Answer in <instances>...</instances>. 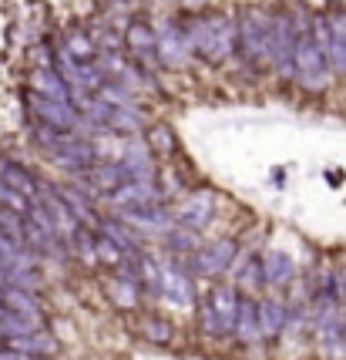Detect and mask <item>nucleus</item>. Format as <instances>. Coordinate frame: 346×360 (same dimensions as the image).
<instances>
[{
    "mask_svg": "<svg viewBox=\"0 0 346 360\" xmlns=\"http://www.w3.org/2000/svg\"><path fill=\"white\" fill-rule=\"evenodd\" d=\"M148 149H155V152H162V155H168L175 152V135L168 125H155L152 132H148Z\"/></svg>",
    "mask_w": 346,
    "mask_h": 360,
    "instance_id": "f704fd0d",
    "label": "nucleus"
},
{
    "mask_svg": "<svg viewBox=\"0 0 346 360\" xmlns=\"http://www.w3.org/2000/svg\"><path fill=\"white\" fill-rule=\"evenodd\" d=\"M51 155L58 158L61 165H68V169H81V165H95V145L91 142H84V138H74V135H64V142H61L58 149H51Z\"/></svg>",
    "mask_w": 346,
    "mask_h": 360,
    "instance_id": "f3484780",
    "label": "nucleus"
},
{
    "mask_svg": "<svg viewBox=\"0 0 346 360\" xmlns=\"http://www.w3.org/2000/svg\"><path fill=\"white\" fill-rule=\"evenodd\" d=\"M125 256H128V253H125V249L118 246L115 239H108V236H104V232H101V236H97V263H108V266H121V263H125Z\"/></svg>",
    "mask_w": 346,
    "mask_h": 360,
    "instance_id": "2f4dec72",
    "label": "nucleus"
},
{
    "mask_svg": "<svg viewBox=\"0 0 346 360\" xmlns=\"http://www.w3.org/2000/svg\"><path fill=\"white\" fill-rule=\"evenodd\" d=\"M0 182H7L14 192H20L24 199H34L38 195V182H34V175L17 165V162H7V158H0Z\"/></svg>",
    "mask_w": 346,
    "mask_h": 360,
    "instance_id": "412c9836",
    "label": "nucleus"
},
{
    "mask_svg": "<svg viewBox=\"0 0 346 360\" xmlns=\"http://www.w3.org/2000/svg\"><path fill=\"white\" fill-rule=\"evenodd\" d=\"M125 182H132V172H128L125 162H95L91 169L84 172V186L101 192V195H111Z\"/></svg>",
    "mask_w": 346,
    "mask_h": 360,
    "instance_id": "f8f14e48",
    "label": "nucleus"
},
{
    "mask_svg": "<svg viewBox=\"0 0 346 360\" xmlns=\"http://www.w3.org/2000/svg\"><path fill=\"white\" fill-rule=\"evenodd\" d=\"M232 260H235V243L219 239V243L198 246V253H192V273L195 276H219L229 269Z\"/></svg>",
    "mask_w": 346,
    "mask_h": 360,
    "instance_id": "0eeeda50",
    "label": "nucleus"
},
{
    "mask_svg": "<svg viewBox=\"0 0 346 360\" xmlns=\"http://www.w3.org/2000/svg\"><path fill=\"white\" fill-rule=\"evenodd\" d=\"M259 323H262V337H276L289 327L286 303L283 300H262L259 303Z\"/></svg>",
    "mask_w": 346,
    "mask_h": 360,
    "instance_id": "5701e85b",
    "label": "nucleus"
},
{
    "mask_svg": "<svg viewBox=\"0 0 346 360\" xmlns=\"http://www.w3.org/2000/svg\"><path fill=\"white\" fill-rule=\"evenodd\" d=\"M235 337L242 343H252L262 337V323H259V303L252 300H242L239 306V320H235Z\"/></svg>",
    "mask_w": 346,
    "mask_h": 360,
    "instance_id": "b1692460",
    "label": "nucleus"
},
{
    "mask_svg": "<svg viewBox=\"0 0 346 360\" xmlns=\"http://www.w3.org/2000/svg\"><path fill=\"white\" fill-rule=\"evenodd\" d=\"M299 20V40H296V57H292V75L299 81V88L306 91H323L329 84V54L320 47V40L313 34V14L296 10Z\"/></svg>",
    "mask_w": 346,
    "mask_h": 360,
    "instance_id": "f03ea898",
    "label": "nucleus"
},
{
    "mask_svg": "<svg viewBox=\"0 0 346 360\" xmlns=\"http://www.w3.org/2000/svg\"><path fill=\"white\" fill-rule=\"evenodd\" d=\"M212 212H215V195L209 189H198L175 209V223L182 229H195L198 232V229H205L212 223Z\"/></svg>",
    "mask_w": 346,
    "mask_h": 360,
    "instance_id": "9d476101",
    "label": "nucleus"
},
{
    "mask_svg": "<svg viewBox=\"0 0 346 360\" xmlns=\"http://www.w3.org/2000/svg\"><path fill=\"white\" fill-rule=\"evenodd\" d=\"M0 263L7 269H31V253L3 229H0Z\"/></svg>",
    "mask_w": 346,
    "mask_h": 360,
    "instance_id": "bb28decb",
    "label": "nucleus"
},
{
    "mask_svg": "<svg viewBox=\"0 0 346 360\" xmlns=\"http://www.w3.org/2000/svg\"><path fill=\"white\" fill-rule=\"evenodd\" d=\"M259 283H266L262 263H259V260H249V263L242 266V273H239V286H242V290H255Z\"/></svg>",
    "mask_w": 346,
    "mask_h": 360,
    "instance_id": "c9c22d12",
    "label": "nucleus"
},
{
    "mask_svg": "<svg viewBox=\"0 0 346 360\" xmlns=\"http://www.w3.org/2000/svg\"><path fill=\"white\" fill-rule=\"evenodd\" d=\"M185 34H189V47L212 64L232 57V51L239 47V24L226 10H205L192 17Z\"/></svg>",
    "mask_w": 346,
    "mask_h": 360,
    "instance_id": "f257e3e1",
    "label": "nucleus"
},
{
    "mask_svg": "<svg viewBox=\"0 0 346 360\" xmlns=\"http://www.w3.org/2000/svg\"><path fill=\"white\" fill-rule=\"evenodd\" d=\"M128 172H132V179H152V155H148V145H141V142H128L125 145V158H121Z\"/></svg>",
    "mask_w": 346,
    "mask_h": 360,
    "instance_id": "a878e982",
    "label": "nucleus"
},
{
    "mask_svg": "<svg viewBox=\"0 0 346 360\" xmlns=\"http://www.w3.org/2000/svg\"><path fill=\"white\" fill-rule=\"evenodd\" d=\"M3 347L14 354H24V357H54L58 354V340L44 330L27 333V337H10V340H3Z\"/></svg>",
    "mask_w": 346,
    "mask_h": 360,
    "instance_id": "6ab92c4d",
    "label": "nucleus"
},
{
    "mask_svg": "<svg viewBox=\"0 0 346 360\" xmlns=\"http://www.w3.org/2000/svg\"><path fill=\"white\" fill-rule=\"evenodd\" d=\"M329 64L340 77H346V7L329 10Z\"/></svg>",
    "mask_w": 346,
    "mask_h": 360,
    "instance_id": "dca6fc26",
    "label": "nucleus"
},
{
    "mask_svg": "<svg viewBox=\"0 0 346 360\" xmlns=\"http://www.w3.org/2000/svg\"><path fill=\"white\" fill-rule=\"evenodd\" d=\"M125 223H135V226H148V229H158L168 223V212L162 206H141V209H128L125 212Z\"/></svg>",
    "mask_w": 346,
    "mask_h": 360,
    "instance_id": "c85d7f7f",
    "label": "nucleus"
},
{
    "mask_svg": "<svg viewBox=\"0 0 346 360\" xmlns=\"http://www.w3.org/2000/svg\"><path fill=\"white\" fill-rule=\"evenodd\" d=\"M125 40H128V51H132L138 61H145V64L158 61V31H152L145 20H132Z\"/></svg>",
    "mask_w": 346,
    "mask_h": 360,
    "instance_id": "2eb2a0df",
    "label": "nucleus"
},
{
    "mask_svg": "<svg viewBox=\"0 0 346 360\" xmlns=\"http://www.w3.org/2000/svg\"><path fill=\"white\" fill-rule=\"evenodd\" d=\"M198 232L195 229H172L168 232V249H175V253H198Z\"/></svg>",
    "mask_w": 346,
    "mask_h": 360,
    "instance_id": "473e14b6",
    "label": "nucleus"
},
{
    "mask_svg": "<svg viewBox=\"0 0 346 360\" xmlns=\"http://www.w3.org/2000/svg\"><path fill=\"white\" fill-rule=\"evenodd\" d=\"M40 206L51 212V219H54V226H58V232L64 236V239H74V232L81 229V223H77V216L71 212V206L61 199L58 189L44 186V192H40Z\"/></svg>",
    "mask_w": 346,
    "mask_h": 360,
    "instance_id": "4468645a",
    "label": "nucleus"
},
{
    "mask_svg": "<svg viewBox=\"0 0 346 360\" xmlns=\"http://www.w3.org/2000/svg\"><path fill=\"white\" fill-rule=\"evenodd\" d=\"M31 84H34V95H44L51 101H68L71 105V88H68V77L54 71V68H38L31 71Z\"/></svg>",
    "mask_w": 346,
    "mask_h": 360,
    "instance_id": "a211bd4d",
    "label": "nucleus"
},
{
    "mask_svg": "<svg viewBox=\"0 0 346 360\" xmlns=\"http://www.w3.org/2000/svg\"><path fill=\"white\" fill-rule=\"evenodd\" d=\"M0 206L3 209H14V212H24V209H31V202L20 195V192H14L7 182H0Z\"/></svg>",
    "mask_w": 346,
    "mask_h": 360,
    "instance_id": "e433bc0d",
    "label": "nucleus"
},
{
    "mask_svg": "<svg viewBox=\"0 0 346 360\" xmlns=\"http://www.w3.org/2000/svg\"><path fill=\"white\" fill-rule=\"evenodd\" d=\"M64 54L71 57L74 64H95V44L88 34H81V31H71L68 38H64Z\"/></svg>",
    "mask_w": 346,
    "mask_h": 360,
    "instance_id": "cd10ccee",
    "label": "nucleus"
},
{
    "mask_svg": "<svg viewBox=\"0 0 346 360\" xmlns=\"http://www.w3.org/2000/svg\"><path fill=\"white\" fill-rule=\"evenodd\" d=\"M192 54L189 47V34L175 24V20H165L162 31H158V61L168 64V68H182Z\"/></svg>",
    "mask_w": 346,
    "mask_h": 360,
    "instance_id": "9b49d317",
    "label": "nucleus"
},
{
    "mask_svg": "<svg viewBox=\"0 0 346 360\" xmlns=\"http://www.w3.org/2000/svg\"><path fill=\"white\" fill-rule=\"evenodd\" d=\"M27 108L34 112L40 125H47V128H58V132H71L77 125V112L74 105H68V101H51V98L44 95H27Z\"/></svg>",
    "mask_w": 346,
    "mask_h": 360,
    "instance_id": "423d86ee",
    "label": "nucleus"
},
{
    "mask_svg": "<svg viewBox=\"0 0 346 360\" xmlns=\"http://www.w3.org/2000/svg\"><path fill=\"white\" fill-rule=\"evenodd\" d=\"M239 306H242V300L235 297V290H232V286H215L209 297L202 300V306H198V323H202V330L212 333V337L235 333Z\"/></svg>",
    "mask_w": 346,
    "mask_h": 360,
    "instance_id": "7ed1b4c3",
    "label": "nucleus"
},
{
    "mask_svg": "<svg viewBox=\"0 0 346 360\" xmlns=\"http://www.w3.org/2000/svg\"><path fill=\"white\" fill-rule=\"evenodd\" d=\"M58 192H61V199L71 206V212L77 216V223H81V226H88V223H95V219H97L95 209H91V202H88V199H84L77 189H58Z\"/></svg>",
    "mask_w": 346,
    "mask_h": 360,
    "instance_id": "7c9ffc66",
    "label": "nucleus"
},
{
    "mask_svg": "<svg viewBox=\"0 0 346 360\" xmlns=\"http://www.w3.org/2000/svg\"><path fill=\"white\" fill-rule=\"evenodd\" d=\"M101 232H104L108 239H115L125 253H138V239L125 226H118V223H101Z\"/></svg>",
    "mask_w": 346,
    "mask_h": 360,
    "instance_id": "72a5a7b5",
    "label": "nucleus"
},
{
    "mask_svg": "<svg viewBox=\"0 0 346 360\" xmlns=\"http://www.w3.org/2000/svg\"><path fill=\"white\" fill-rule=\"evenodd\" d=\"M0 303L7 306L10 313H20V317H31V320H40L44 323V317H40V303L31 297V290H17V286H7L3 290V297H0Z\"/></svg>",
    "mask_w": 346,
    "mask_h": 360,
    "instance_id": "4be33fe9",
    "label": "nucleus"
},
{
    "mask_svg": "<svg viewBox=\"0 0 346 360\" xmlns=\"http://www.w3.org/2000/svg\"><path fill=\"white\" fill-rule=\"evenodd\" d=\"M272 17L259 7H249L239 20V54L249 64H259L262 57L269 61V38H272Z\"/></svg>",
    "mask_w": 346,
    "mask_h": 360,
    "instance_id": "20e7f679",
    "label": "nucleus"
},
{
    "mask_svg": "<svg viewBox=\"0 0 346 360\" xmlns=\"http://www.w3.org/2000/svg\"><path fill=\"white\" fill-rule=\"evenodd\" d=\"M158 273H162V297H168V300L178 303V306L192 303L195 300V283H192V276H189L185 269H178L175 263L162 260V263H158Z\"/></svg>",
    "mask_w": 346,
    "mask_h": 360,
    "instance_id": "ddd939ff",
    "label": "nucleus"
},
{
    "mask_svg": "<svg viewBox=\"0 0 346 360\" xmlns=\"http://www.w3.org/2000/svg\"><path fill=\"white\" fill-rule=\"evenodd\" d=\"M296 40H299V20L296 10H276L269 38V64L283 75H292V57H296Z\"/></svg>",
    "mask_w": 346,
    "mask_h": 360,
    "instance_id": "39448f33",
    "label": "nucleus"
},
{
    "mask_svg": "<svg viewBox=\"0 0 346 360\" xmlns=\"http://www.w3.org/2000/svg\"><path fill=\"white\" fill-rule=\"evenodd\" d=\"M108 202L121 212H128V209H141V206H158L162 202V192L155 186L152 179H132V182H125L121 189H115L108 195Z\"/></svg>",
    "mask_w": 346,
    "mask_h": 360,
    "instance_id": "1a4fd4ad",
    "label": "nucleus"
},
{
    "mask_svg": "<svg viewBox=\"0 0 346 360\" xmlns=\"http://www.w3.org/2000/svg\"><path fill=\"white\" fill-rule=\"evenodd\" d=\"M91 121H97V125L108 128V132H121V135H135L138 128H141L138 114L132 112L128 105H108V101H101V98L91 101Z\"/></svg>",
    "mask_w": 346,
    "mask_h": 360,
    "instance_id": "6e6552de",
    "label": "nucleus"
},
{
    "mask_svg": "<svg viewBox=\"0 0 346 360\" xmlns=\"http://www.w3.org/2000/svg\"><path fill=\"white\" fill-rule=\"evenodd\" d=\"M138 327H141V337L152 340V343H172V337H175L172 323L162 320V317H141Z\"/></svg>",
    "mask_w": 346,
    "mask_h": 360,
    "instance_id": "c756f323",
    "label": "nucleus"
},
{
    "mask_svg": "<svg viewBox=\"0 0 346 360\" xmlns=\"http://www.w3.org/2000/svg\"><path fill=\"white\" fill-rule=\"evenodd\" d=\"M336 297H340V303H346V266L336 269Z\"/></svg>",
    "mask_w": 346,
    "mask_h": 360,
    "instance_id": "4c0bfd02",
    "label": "nucleus"
},
{
    "mask_svg": "<svg viewBox=\"0 0 346 360\" xmlns=\"http://www.w3.org/2000/svg\"><path fill=\"white\" fill-rule=\"evenodd\" d=\"M327 182L329 186H340V182H343V172H327Z\"/></svg>",
    "mask_w": 346,
    "mask_h": 360,
    "instance_id": "58836bf2",
    "label": "nucleus"
},
{
    "mask_svg": "<svg viewBox=\"0 0 346 360\" xmlns=\"http://www.w3.org/2000/svg\"><path fill=\"white\" fill-rule=\"evenodd\" d=\"M292 273H296V263H292V256L283 253V249H269L266 256H262V276H266V283L269 286H286L292 280Z\"/></svg>",
    "mask_w": 346,
    "mask_h": 360,
    "instance_id": "aec40b11",
    "label": "nucleus"
},
{
    "mask_svg": "<svg viewBox=\"0 0 346 360\" xmlns=\"http://www.w3.org/2000/svg\"><path fill=\"white\" fill-rule=\"evenodd\" d=\"M104 290H108L111 303L125 306V310L138 306V300H141V286H138V280H128V276H111V280L104 283Z\"/></svg>",
    "mask_w": 346,
    "mask_h": 360,
    "instance_id": "393cba45",
    "label": "nucleus"
}]
</instances>
